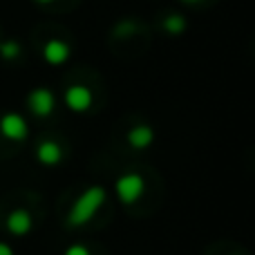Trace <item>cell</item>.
Returning <instances> with one entry per match:
<instances>
[{
    "instance_id": "5",
    "label": "cell",
    "mask_w": 255,
    "mask_h": 255,
    "mask_svg": "<svg viewBox=\"0 0 255 255\" xmlns=\"http://www.w3.org/2000/svg\"><path fill=\"white\" fill-rule=\"evenodd\" d=\"M63 101H65V106L70 108L72 112H76V115H83V112H88L90 108H92V92H90V88H85V85H70V88L65 90V94H63Z\"/></svg>"
},
{
    "instance_id": "9",
    "label": "cell",
    "mask_w": 255,
    "mask_h": 255,
    "mask_svg": "<svg viewBox=\"0 0 255 255\" xmlns=\"http://www.w3.org/2000/svg\"><path fill=\"white\" fill-rule=\"evenodd\" d=\"M128 143L134 150H145L154 143V128L148 124H139L128 132Z\"/></svg>"
},
{
    "instance_id": "4",
    "label": "cell",
    "mask_w": 255,
    "mask_h": 255,
    "mask_svg": "<svg viewBox=\"0 0 255 255\" xmlns=\"http://www.w3.org/2000/svg\"><path fill=\"white\" fill-rule=\"evenodd\" d=\"M0 134L9 141H25L29 134V128L18 112H7L0 117Z\"/></svg>"
},
{
    "instance_id": "10",
    "label": "cell",
    "mask_w": 255,
    "mask_h": 255,
    "mask_svg": "<svg viewBox=\"0 0 255 255\" xmlns=\"http://www.w3.org/2000/svg\"><path fill=\"white\" fill-rule=\"evenodd\" d=\"M161 27H163V31H168V34L179 36L186 31L188 22H186V18L181 16V13H168V16L161 20Z\"/></svg>"
},
{
    "instance_id": "1",
    "label": "cell",
    "mask_w": 255,
    "mask_h": 255,
    "mask_svg": "<svg viewBox=\"0 0 255 255\" xmlns=\"http://www.w3.org/2000/svg\"><path fill=\"white\" fill-rule=\"evenodd\" d=\"M106 199H108V190L103 188V186H90V188L83 190V193L76 197V202L72 204L65 224L70 226V229H81V226L90 224L92 217L97 215V213L101 211V206L106 204Z\"/></svg>"
},
{
    "instance_id": "11",
    "label": "cell",
    "mask_w": 255,
    "mask_h": 255,
    "mask_svg": "<svg viewBox=\"0 0 255 255\" xmlns=\"http://www.w3.org/2000/svg\"><path fill=\"white\" fill-rule=\"evenodd\" d=\"M20 43L18 40H4V43H0V58L7 63L16 61L18 56H20Z\"/></svg>"
},
{
    "instance_id": "13",
    "label": "cell",
    "mask_w": 255,
    "mask_h": 255,
    "mask_svg": "<svg viewBox=\"0 0 255 255\" xmlns=\"http://www.w3.org/2000/svg\"><path fill=\"white\" fill-rule=\"evenodd\" d=\"M136 29V25L132 20H121L119 25H117V29H115V34H126V31H134Z\"/></svg>"
},
{
    "instance_id": "2",
    "label": "cell",
    "mask_w": 255,
    "mask_h": 255,
    "mask_svg": "<svg viewBox=\"0 0 255 255\" xmlns=\"http://www.w3.org/2000/svg\"><path fill=\"white\" fill-rule=\"evenodd\" d=\"M145 188V181L139 172H124L115 181V193L121 204H134Z\"/></svg>"
},
{
    "instance_id": "16",
    "label": "cell",
    "mask_w": 255,
    "mask_h": 255,
    "mask_svg": "<svg viewBox=\"0 0 255 255\" xmlns=\"http://www.w3.org/2000/svg\"><path fill=\"white\" fill-rule=\"evenodd\" d=\"M34 2H38V4H47V2H54V0H34Z\"/></svg>"
},
{
    "instance_id": "3",
    "label": "cell",
    "mask_w": 255,
    "mask_h": 255,
    "mask_svg": "<svg viewBox=\"0 0 255 255\" xmlns=\"http://www.w3.org/2000/svg\"><path fill=\"white\" fill-rule=\"evenodd\" d=\"M27 106H29L31 115L38 117V119H47L54 112V106H56V97L49 88H36L29 92L27 97Z\"/></svg>"
},
{
    "instance_id": "15",
    "label": "cell",
    "mask_w": 255,
    "mask_h": 255,
    "mask_svg": "<svg viewBox=\"0 0 255 255\" xmlns=\"http://www.w3.org/2000/svg\"><path fill=\"white\" fill-rule=\"evenodd\" d=\"M181 2H186V4H197L199 0H181Z\"/></svg>"
},
{
    "instance_id": "12",
    "label": "cell",
    "mask_w": 255,
    "mask_h": 255,
    "mask_svg": "<svg viewBox=\"0 0 255 255\" xmlns=\"http://www.w3.org/2000/svg\"><path fill=\"white\" fill-rule=\"evenodd\" d=\"M65 255H92V253H90V249L83 247V244H72V247H67Z\"/></svg>"
},
{
    "instance_id": "7",
    "label": "cell",
    "mask_w": 255,
    "mask_h": 255,
    "mask_svg": "<svg viewBox=\"0 0 255 255\" xmlns=\"http://www.w3.org/2000/svg\"><path fill=\"white\" fill-rule=\"evenodd\" d=\"M72 56V47L61 38H52L43 45V58L47 65H63Z\"/></svg>"
},
{
    "instance_id": "6",
    "label": "cell",
    "mask_w": 255,
    "mask_h": 255,
    "mask_svg": "<svg viewBox=\"0 0 255 255\" xmlns=\"http://www.w3.org/2000/svg\"><path fill=\"white\" fill-rule=\"evenodd\" d=\"M34 229V217L27 208H16V211L9 213L7 217V231L16 238H25V235L31 233Z\"/></svg>"
},
{
    "instance_id": "8",
    "label": "cell",
    "mask_w": 255,
    "mask_h": 255,
    "mask_svg": "<svg viewBox=\"0 0 255 255\" xmlns=\"http://www.w3.org/2000/svg\"><path fill=\"white\" fill-rule=\"evenodd\" d=\"M36 159L45 168H54L63 161V148L52 139H40L36 145Z\"/></svg>"
},
{
    "instance_id": "14",
    "label": "cell",
    "mask_w": 255,
    "mask_h": 255,
    "mask_svg": "<svg viewBox=\"0 0 255 255\" xmlns=\"http://www.w3.org/2000/svg\"><path fill=\"white\" fill-rule=\"evenodd\" d=\"M0 255H13V249L9 247V244L0 242Z\"/></svg>"
}]
</instances>
